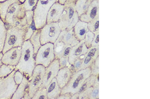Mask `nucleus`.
<instances>
[{"label":"nucleus","instance_id":"25","mask_svg":"<svg viewBox=\"0 0 150 99\" xmlns=\"http://www.w3.org/2000/svg\"><path fill=\"white\" fill-rule=\"evenodd\" d=\"M7 29L3 21L0 18V53L3 51L5 42Z\"/></svg>","mask_w":150,"mask_h":99},{"label":"nucleus","instance_id":"23","mask_svg":"<svg viewBox=\"0 0 150 99\" xmlns=\"http://www.w3.org/2000/svg\"><path fill=\"white\" fill-rule=\"evenodd\" d=\"M92 0H77L76 8L79 17L86 13Z\"/></svg>","mask_w":150,"mask_h":99},{"label":"nucleus","instance_id":"20","mask_svg":"<svg viewBox=\"0 0 150 99\" xmlns=\"http://www.w3.org/2000/svg\"><path fill=\"white\" fill-rule=\"evenodd\" d=\"M74 33L76 39L79 42L84 39L86 34L89 31L88 23L79 20L74 28Z\"/></svg>","mask_w":150,"mask_h":99},{"label":"nucleus","instance_id":"45","mask_svg":"<svg viewBox=\"0 0 150 99\" xmlns=\"http://www.w3.org/2000/svg\"><path fill=\"white\" fill-rule=\"evenodd\" d=\"M19 1L21 2L22 3H23L25 1V0H19Z\"/></svg>","mask_w":150,"mask_h":99},{"label":"nucleus","instance_id":"19","mask_svg":"<svg viewBox=\"0 0 150 99\" xmlns=\"http://www.w3.org/2000/svg\"><path fill=\"white\" fill-rule=\"evenodd\" d=\"M46 88L48 99H57L61 94L62 89L59 87L56 78L53 79Z\"/></svg>","mask_w":150,"mask_h":99},{"label":"nucleus","instance_id":"28","mask_svg":"<svg viewBox=\"0 0 150 99\" xmlns=\"http://www.w3.org/2000/svg\"><path fill=\"white\" fill-rule=\"evenodd\" d=\"M32 99H48L46 88L42 86L36 92Z\"/></svg>","mask_w":150,"mask_h":99},{"label":"nucleus","instance_id":"22","mask_svg":"<svg viewBox=\"0 0 150 99\" xmlns=\"http://www.w3.org/2000/svg\"><path fill=\"white\" fill-rule=\"evenodd\" d=\"M30 40L33 46L35 57L38 50L42 45L40 42V30H36Z\"/></svg>","mask_w":150,"mask_h":99},{"label":"nucleus","instance_id":"46","mask_svg":"<svg viewBox=\"0 0 150 99\" xmlns=\"http://www.w3.org/2000/svg\"><path fill=\"white\" fill-rule=\"evenodd\" d=\"M6 1H7V0H0V2H4Z\"/></svg>","mask_w":150,"mask_h":99},{"label":"nucleus","instance_id":"8","mask_svg":"<svg viewBox=\"0 0 150 99\" xmlns=\"http://www.w3.org/2000/svg\"><path fill=\"white\" fill-rule=\"evenodd\" d=\"M59 22L47 23L40 29V42L42 45L48 43L54 44L61 31Z\"/></svg>","mask_w":150,"mask_h":99},{"label":"nucleus","instance_id":"34","mask_svg":"<svg viewBox=\"0 0 150 99\" xmlns=\"http://www.w3.org/2000/svg\"><path fill=\"white\" fill-rule=\"evenodd\" d=\"M90 67L91 74L96 76L99 74V56L97 58Z\"/></svg>","mask_w":150,"mask_h":99},{"label":"nucleus","instance_id":"7","mask_svg":"<svg viewBox=\"0 0 150 99\" xmlns=\"http://www.w3.org/2000/svg\"><path fill=\"white\" fill-rule=\"evenodd\" d=\"M45 67L41 65H36L30 78L23 98L32 99L34 95L42 85Z\"/></svg>","mask_w":150,"mask_h":99},{"label":"nucleus","instance_id":"5","mask_svg":"<svg viewBox=\"0 0 150 99\" xmlns=\"http://www.w3.org/2000/svg\"><path fill=\"white\" fill-rule=\"evenodd\" d=\"M90 67L80 70L72 75L68 83L62 89L61 94L70 93L72 95L78 92L86 80L91 75Z\"/></svg>","mask_w":150,"mask_h":99},{"label":"nucleus","instance_id":"47","mask_svg":"<svg viewBox=\"0 0 150 99\" xmlns=\"http://www.w3.org/2000/svg\"><path fill=\"white\" fill-rule=\"evenodd\" d=\"M93 1H99V0H92Z\"/></svg>","mask_w":150,"mask_h":99},{"label":"nucleus","instance_id":"3","mask_svg":"<svg viewBox=\"0 0 150 99\" xmlns=\"http://www.w3.org/2000/svg\"><path fill=\"white\" fill-rule=\"evenodd\" d=\"M77 1L67 0L65 2L63 11L59 21L62 31L71 30L79 20L76 8V3Z\"/></svg>","mask_w":150,"mask_h":99},{"label":"nucleus","instance_id":"40","mask_svg":"<svg viewBox=\"0 0 150 99\" xmlns=\"http://www.w3.org/2000/svg\"><path fill=\"white\" fill-rule=\"evenodd\" d=\"M94 37L91 44V47L99 45V30L94 33Z\"/></svg>","mask_w":150,"mask_h":99},{"label":"nucleus","instance_id":"32","mask_svg":"<svg viewBox=\"0 0 150 99\" xmlns=\"http://www.w3.org/2000/svg\"><path fill=\"white\" fill-rule=\"evenodd\" d=\"M89 30L94 33L99 30V18L88 23Z\"/></svg>","mask_w":150,"mask_h":99},{"label":"nucleus","instance_id":"26","mask_svg":"<svg viewBox=\"0 0 150 99\" xmlns=\"http://www.w3.org/2000/svg\"><path fill=\"white\" fill-rule=\"evenodd\" d=\"M96 76L91 74L88 78H87L82 85L80 89H79L78 93L79 94L83 92L86 89L93 86L94 82H95Z\"/></svg>","mask_w":150,"mask_h":99},{"label":"nucleus","instance_id":"21","mask_svg":"<svg viewBox=\"0 0 150 99\" xmlns=\"http://www.w3.org/2000/svg\"><path fill=\"white\" fill-rule=\"evenodd\" d=\"M28 79L24 76L22 81L18 85L11 99H23L28 86Z\"/></svg>","mask_w":150,"mask_h":99},{"label":"nucleus","instance_id":"41","mask_svg":"<svg viewBox=\"0 0 150 99\" xmlns=\"http://www.w3.org/2000/svg\"><path fill=\"white\" fill-rule=\"evenodd\" d=\"M72 95L70 93H66L60 95L59 98L57 99H71Z\"/></svg>","mask_w":150,"mask_h":99},{"label":"nucleus","instance_id":"35","mask_svg":"<svg viewBox=\"0 0 150 99\" xmlns=\"http://www.w3.org/2000/svg\"><path fill=\"white\" fill-rule=\"evenodd\" d=\"M93 89V87H91L79 94V99H89Z\"/></svg>","mask_w":150,"mask_h":99},{"label":"nucleus","instance_id":"30","mask_svg":"<svg viewBox=\"0 0 150 99\" xmlns=\"http://www.w3.org/2000/svg\"><path fill=\"white\" fill-rule=\"evenodd\" d=\"M83 55L75 61L74 63L70 67L73 74L77 71H80L82 60L83 58Z\"/></svg>","mask_w":150,"mask_h":99},{"label":"nucleus","instance_id":"18","mask_svg":"<svg viewBox=\"0 0 150 99\" xmlns=\"http://www.w3.org/2000/svg\"><path fill=\"white\" fill-rule=\"evenodd\" d=\"M73 74L69 67L60 69L55 78L59 87L62 89L66 86Z\"/></svg>","mask_w":150,"mask_h":99},{"label":"nucleus","instance_id":"4","mask_svg":"<svg viewBox=\"0 0 150 99\" xmlns=\"http://www.w3.org/2000/svg\"><path fill=\"white\" fill-rule=\"evenodd\" d=\"M28 25L7 28L5 42L2 53L15 47H21L25 42V36Z\"/></svg>","mask_w":150,"mask_h":99},{"label":"nucleus","instance_id":"27","mask_svg":"<svg viewBox=\"0 0 150 99\" xmlns=\"http://www.w3.org/2000/svg\"><path fill=\"white\" fill-rule=\"evenodd\" d=\"M15 66L3 64L0 67V78H4L10 74L16 68Z\"/></svg>","mask_w":150,"mask_h":99},{"label":"nucleus","instance_id":"9","mask_svg":"<svg viewBox=\"0 0 150 99\" xmlns=\"http://www.w3.org/2000/svg\"><path fill=\"white\" fill-rule=\"evenodd\" d=\"M35 59L36 65H41L45 67H47L55 59L54 44L48 43L41 46Z\"/></svg>","mask_w":150,"mask_h":99},{"label":"nucleus","instance_id":"17","mask_svg":"<svg viewBox=\"0 0 150 99\" xmlns=\"http://www.w3.org/2000/svg\"><path fill=\"white\" fill-rule=\"evenodd\" d=\"M56 42H62L65 44L69 45L72 47L79 42L75 37L74 28L69 30L61 31Z\"/></svg>","mask_w":150,"mask_h":99},{"label":"nucleus","instance_id":"12","mask_svg":"<svg viewBox=\"0 0 150 99\" xmlns=\"http://www.w3.org/2000/svg\"><path fill=\"white\" fill-rule=\"evenodd\" d=\"M60 69L59 59H55L49 66L45 67L42 86L46 88L52 80L56 77Z\"/></svg>","mask_w":150,"mask_h":99},{"label":"nucleus","instance_id":"6","mask_svg":"<svg viewBox=\"0 0 150 99\" xmlns=\"http://www.w3.org/2000/svg\"><path fill=\"white\" fill-rule=\"evenodd\" d=\"M59 0H38L33 10V21L36 30H40L47 23V17L50 7Z\"/></svg>","mask_w":150,"mask_h":99},{"label":"nucleus","instance_id":"44","mask_svg":"<svg viewBox=\"0 0 150 99\" xmlns=\"http://www.w3.org/2000/svg\"><path fill=\"white\" fill-rule=\"evenodd\" d=\"M66 1L67 0H59L58 2L60 4L64 5Z\"/></svg>","mask_w":150,"mask_h":99},{"label":"nucleus","instance_id":"11","mask_svg":"<svg viewBox=\"0 0 150 99\" xmlns=\"http://www.w3.org/2000/svg\"><path fill=\"white\" fill-rule=\"evenodd\" d=\"M21 49L22 47H13L4 53L1 59L2 63L16 66L20 59Z\"/></svg>","mask_w":150,"mask_h":99},{"label":"nucleus","instance_id":"15","mask_svg":"<svg viewBox=\"0 0 150 99\" xmlns=\"http://www.w3.org/2000/svg\"><path fill=\"white\" fill-rule=\"evenodd\" d=\"M98 56L99 45L89 48L88 52L83 55L81 70L90 67Z\"/></svg>","mask_w":150,"mask_h":99},{"label":"nucleus","instance_id":"42","mask_svg":"<svg viewBox=\"0 0 150 99\" xmlns=\"http://www.w3.org/2000/svg\"><path fill=\"white\" fill-rule=\"evenodd\" d=\"M79 93H77L72 95L71 99H79Z\"/></svg>","mask_w":150,"mask_h":99},{"label":"nucleus","instance_id":"13","mask_svg":"<svg viewBox=\"0 0 150 99\" xmlns=\"http://www.w3.org/2000/svg\"><path fill=\"white\" fill-rule=\"evenodd\" d=\"M99 18V1L91 2L85 13L79 17V20L89 23Z\"/></svg>","mask_w":150,"mask_h":99},{"label":"nucleus","instance_id":"10","mask_svg":"<svg viewBox=\"0 0 150 99\" xmlns=\"http://www.w3.org/2000/svg\"><path fill=\"white\" fill-rule=\"evenodd\" d=\"M13 71L4 78H0V99H11L18 85L14 81Z\"/></svg>","mask_w":150,"mask_h":99},{"label":"nucleus","instance_id":"43","mask_svg":"<svg viewBox=\"0 0 150 99\" xmlns=\"http://www.w3.org/2000/svg\"><path fill=\"white\" fill-rule=\"evenodd\" d=\"M3 54L2 52L0 53V67H1V65L3 64L1 61V59L2 56H3Z\"/></svg>","mask_w":150,"mask_h":99},{"label":"nucleus","instance_id":"33","mask_svg":"<svg viewBox=\"0 0 150 99\" xmlns=\"http://www.w3.org/2000/svg\"><path fill=\"white\" fill-rule=\"evenodd\" d=\"M36 30L33 22V23L30 26H28V27L26 29L25 36V41L30 40L34 32Z\"/></svg>","mask_w":150,"mask_h":99},{"label":"nucleus","instance_id":"36","mask_svg":"<svg viewBox=\"0 0 150 99\" xmlns=\"http://www.w3.org/2000/svg\"><path fill=\"white\" fill-rule=\"evenodd\" d=\"M24 76L21 72L19 71H16L14 75V79L16 83L19 85L22 81Z\"/></svg>","mask_w":150,"mask_h":99},{"label":"nucleus","instance_id":"14","mask_svg":"<svg viewBox=\"0 0 150 99\" xmlns=\"http://www.w3.org/2000/svg\"><path fill=\"white\" fill-rule=\"evenodd\" d=\"M88 49L85 44L84 40L72 47L69 57V62L70 64L73 65L77 59L86 54Z\"/></svg>","mask_w":150,"mask_h":99},{"label":"nucleus","instance_id":"29","mask_svg":"<svg viewBox=\"0 0 150 99\" xmlns=\"http://www.w3.org/2000/svg\"><path fill=\"white\" fill-rule=\"evenodd\" d=\"M38 0H25L23 3L26 11H33Z\"/></svg>","mask_w":150,"mask_h":99},{"label":"nucleus","instance_id":"2","mask_svg":"<svg viewBox=\"0 0 150 99\" xmlns=\"http://www.w3.org/2000/svg\"><path fill=\"white\" fill-rule=\"evenodd\" d=\"M36 66L33 46L30 40L25 41L22 46L20 60L14 70L21 72L29 80Z\"/></svg>","mask_w":150,"mask_h":99},{"label":"nucleus","instance_id":"16","mask_svg":"<svg viewBox=\"0 0 150 99\" xmlns=\"http://www.w3.org/2000/svg\"><path fill=\"white\" fill-rule=\"evenodd\" d=\"M64 5L56 2L53 4L48 11L47 23L59 22L64 9Z\"/></svg>","mask_w":150,"mask_h":99},{"label":"nucleus","instance_id":"39","mask_svg":"<svg viewBox=\"0 0 150 99\" xmlns=\"http://www.w3.org/2000/svg\"><path fill=\"white\" fill-rule=\"evenodd\" d=\"M93 89L89 99H99V86L93 87Z\"/></svg>","mask_w":150,"mask_h":99},{"label":"nucleus","instance_id":"37","mask_svg":"<svg viewBox=\"0 0 150 99\" xmlns=\"http://www.w3.org/2000/svg\"><path fill=\"white\" fill-rule=\"evenodd\" d=\"M60 69L68 66L70 64L69 62V58L62 57L59 59Z\"/></svg>","mask_w":150,"mask_h":99},{"label":"nucleus","instance_id":"31","mask_svg":"<svg viewBox=\"0 0 150 99\" xmlns=\"http://www.w3.org/2000/svg\"><path fill=\"white\" fill-rule=\"evenodd\" d=\"M94 37V33L91 31L89 30L86 33L84 40L85 44L88 49L91 47L92 43Z\"/></svg>","mask_w":150,"mask_h":99},{"label":"nucleus","instance_id":"38","mask_svg":"<svg viewBox=\"0 0 150 99\" xmlns=\"http://www.w3.org/2000/svg\"><path fill=\"white\" fill-rule=\"evenodd\" d=\"M25 14L27 19V25L28 26H30L33 22V11H26Z\"/></svg>","mask_w":150,"mask_h":99},{"label":"nucleus","instance_id":"24","mask_svg":"<svg viewBox=\"0 0 150 99\" xmlns=\"http://www.w3.org/2000/svg\"><path fill=\"white\" fill-rule=\"evenodd\" d=\"M54 44L55 59H59L63 56L67 45L62 42H55Z\"/></svg>","mask_w":150,"mask_h":99},{"label":"nucleus","instance_id":"1","mask_svg":"<svg viewBox=\"0 0 150 99\" xmlns=\"http://www.w3.org/2000/svg\"><path fill=\"white\" fill-rule=\"evenodd\" d=\"M26 11L19 0H7L0 2V18L6 28L27 25Z\"/></svg>","mask_w":150,"mask_h":99}]
</instances>
